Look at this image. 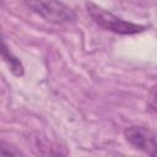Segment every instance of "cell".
Listing matches in <instances>:
<instances>
[{"label": "cell", "instance_id": "cell-6", "mask_svg": "<svg viewBox=\"0 0 157 157\" xmlns=\"http://www.w3.org/2000/svg\"><path fill=\"white\" fill-rule=\"evenodd\" d=\"M147 101H148L150 107H151L155 112H157V83L153 85V86L150 88Z\"/></svg>", "mask_w": 157, "mask_h": 157}, {"label": "cell", "instance_id": "cell-5", "mask_svg": "<svg viewBox=\"0 0 157 157\" xmlns=\"http://www.w3.org/2000/svg\"><path fill=\"white\" fill-rule=\"evenodd\" d=\"M0 155H4V156H23L21 150H18L17 147H13L12 145L6 144L4 141L0 144Z\"/></svg>", "mask_w": 157, "mask_h": 157}, {"label": "cell", "instance_id": "cell-1", "mask_svg": "<svg viewBox=\"0 0 157 157\" xmlns=\"http://www.w3.org/2000/svg\"><path fill=\"white\" fill-rule=\"evenodd\" d=\"M86 10H87L88 16L92 18V21L96 25H98L105 31H109L117 34L131 36V34L141 33L147 29V27L144 25H137L130 21H125L121 17L115 16L114 13L94 4L93 1L86 2Z\"/></svg>", "mask_w": 157, "mask_h": 157}, {"label": "cell", "instance_id": "cell-4", "mask_svg": "<svg viewBox=\"0 0 157 157\" xmlns=\"http://www.w3.org/2000/svg\"><path fill=\"white\" fill-rule=\"evenodd\" d=\"M1 56H2V60L7 64L10 71H11L15 76H17V77L23 76V74H25V67H23L22 61L10 50V48H9V45L6 44L5 40H2Z\"/></svg>", "mask_w": 157, "mask_h": 157}, {"label": "cell", "instance_id": "cell-2", "mask_svg": "<svg viewBox=\"0 0 157 157\" xmlns=\"http://www.w3.org/2000/svg\"><path fill=\"white\" fill-rule=\"evenodd\" d=\"M31 11L50 23H71L76 20L75 11L59 0H21Z\"/></svg>", "mask_w": 157, "mask_h": 157}, {"label": "cell", "instance_id": "cell-3", "mask_svg": "<svg viewBox=\"0 0 157 157\" xmlns=\"http://www.w3.org/2000/svg\"><path fill=\"white\" fill-rule=\"evenodd\" d=\"M123 134L131 147L148 156L157 157V134L151 129L140 125H131L128 126Z\"/></svg>", "mask_w": 157, "mask_h": 157}]
</instances>
